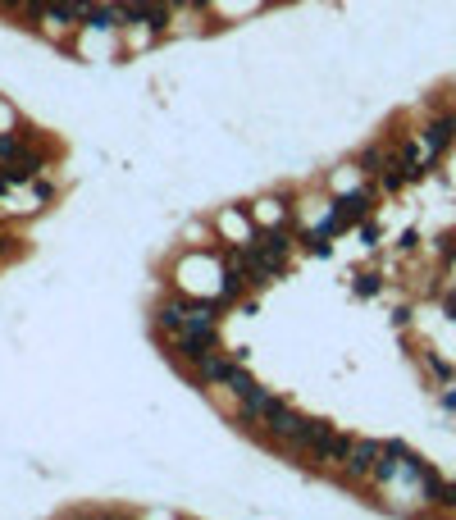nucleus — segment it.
<instances>
[{
	"label": "nucleus",
	"mask_w": 456,
	"mask_h": 520,
	"mask_svg": "<svg viewBox=\"0 0 456 520\" xmlns=\"http://www.w3.org/2000/svg\"><path fill=\"white\" fill-rule=\"evenodd\" d=\"M365 210H369V192H351V196H337L333 201V215L324 219V238H333L337 228H347V224H360L365 219Z\"/></svg>",
	"instance_id": "f257e3e1"
},
{
	"label": "nucleus",
	"mask_w": 456,
	"mask_h": 520,
	"mask_svg": "<svg viewBox=\"0 0 456 520\" xmlns=\"http://www.w3.org/2000/svg\"><path fill=\"white\" fill-rule=\"evenodd\" d=\"M379 456H383V447H379V443H369V438L351 443V452H347V475H374Z\"/></svg>",
	"instance_id": "f03ea898"
},
{
	"label": "nucleus",
	"mask_w": 456,
	"mask_h": 520,
	"mask_svg": "<svg viewBox=\"0 0 456 520\" xmlns=\"http://www.w3.org/2000/svg\"><path fill=\"white\" fill-rule=\"evenodd\" d=\"M265 424H270V433H274V438H283V443H292L297 433H301V424H306V420H301L297 411H288V406L279 401V406L270 411V420H265Z\"/></svg>",
	"instance_id": "7ed1b4c3"
},
{
	"label": "nucleus",
	"mask_w": 456,
	"mask_h": 520,
	"mask_svg": "<svg viewBox=\"0 0 456 520\" xmlns=\"http://www.w3.org/2000/svg\"><path fill=\"white\" fill-rule=\"evenodd\" d=\"M128 23H146L160 33L164 28V5L160 0H128Z\"/></svg>",
	"instance_id": "20e7f679"
},
{
	"label": "nucleus",
	"mask_w": 456,
	"mask_h": 520,
	"mask_svg": "<svg viewBox=\"0 0 456 520\" xmlns=\"http://www.w3.org/2000/svg\"><path fill=\"white\" fill-rule=\"evenodd\" d=\"M274 406H279V397H274V392H265L261 383H256L251 392H242V411H247L251 420H270Z\"/></svg>",
	"instance_id": "39448f33"
},
{
	"label": "nucleus",
	"mask_w": 456,
	"mask_h": 520,
	"mask_svg": "<svg viewBox=\"0 0 456 520\" xmlns=\"http://www.w3.org/2000/svg\"><path fill=\"white\" fill-rule=\"evenodd\" d=\"M452 132H456L452 114H447V119H434V123H429V128H424V146H429V155H443L447 146H452Z\"/></svg>",
	"instance_id": "423d86ee"
},
{
	"label": "nucleus",
	"mask_w": 456,
	"mask_h": 520,
	"mask_svg": "<svg viewBox=\"0 0 456 520\" xmlns=\"http://www.w3.org/2000/svg\"><path fill=\"white\" fill-rule=\"evenodd\" d=\"M251 247H261L265 256L283 260V256H288V247H292V242H288V233H279V228H261V233L251 238Z\"/></svg>",
	"instance_id": "0eeeda50"
},
{
	"label": "nucleus",
	"mask_w": 456,
	"mask_h": 520,
	"mask_svg": "<svg viewBox=\"0 0 456 520\" xmlns=\"http://www.w3.org/2000/svg\"><path fill=\"white\" fill-rule=\"evenodd\" d=\"M91 28H119L128 23V5H91Z\"/></svg>",
	"instance_id": "6e6552de"
},
{
	"label": "nucleus",
	"mask_w": 456,
	"mask_h": 520,
	"mask_svg": "<svg viewBox=\"0 0 456 520\" xmlns=\"http://www.w3.org/2000/svg\"><path fill=\"white\" fill-rule=\"evenodd\" d=\"M46 23H78L73 0H51V5H46Z\"/></svg>",
	"instance_id": "1a4fd4ad"
},
{
	"label": "nucleus",
	"mask_w": 456,
	"mask_h": 520,
	"mask_svg": "<svg viewBox=\"0 0 456 520\" xmlns=\"http://www.w3.org/2000/svg\"><path fill=\"white\" fill-rule=\"evenodd\" d=\"M160 324H164V329H178V333H183V324H187V306H178V302L160 306Z\"/></svg>",
	"instance_id": "9d476101"
},
{
	"label": "nucleus",
	"mask_w": 456,
	"mask_h": 520,
	"mask_svg": "<svg viewBox=\"0 0 456 520\" xmlns=\"http://www.w3.org/2000/svg\"><path fill=\"white\" fill-rule=\"evenodd\" d=\"M224 383H228V388H233V392H238V397H242V392H251V388H256V379H251V374H247V370H242V365H228Z\"/></svg>",
	"instance_id": "9b49d317"
},
{
	"label": "nucleus",
	"mask_w": 456,
	"mask_h": 520,
	"mask_svg": "<svg viewBox=\"0 0 456 520\" xmlns=\"http://www.w3.org/2000/svg\"><path fill=\"white\" fill-rule=\"evenodd\" d=\"M356 293H360V297H374V293H379V274H360V279H356Z\"/></svg>",
	"instance_id": "f8f14e48"
},
{
	"label": "nucleus",
	"mask_w": 456,
	"mask_h": 520,
	"mask_svg": "<svg viewBox=\"0 0 456 520\" xmlns=\"http://www.w3.org/2000/svg\"><path fill=\"white\" fill-rule=\"evenodd\" d=\"M10 155H19V137H0V160H10Z\"/></svg>",
	"instance_id": "ddd939ff"
},
{
	"label": "nucleus",
	"mask_w": 456,
	"mask_h": 520,
	"mask_svg": "<svg viewBox=\"0 0 456 520\" xmlns=\"http://www.w3.org/2000/svg\"><path fill=\"white\" fill-rule=\"evenodd\" d=\"M443 256H447V260L456 256V228H452V233H443Z\"/></svg>",
	"instance_id": "4468645a"
},
{
	"label": "nucleus",
	"mask_w": 456,
	"mask_h": 520,
	"mask_svg": "<svg viewBox=\"0 0 456 520\" xmlns=\"http://www.w3.org/2000/svg\"><path fill=\"white\" fill-rule=\"evenodd\" d=\"M379 160H383L379 151H365V155H360V164H365V169H379Z\"/></svg>",
	"instance_id": "2eb2a0df"
},
{
	"label": "nucleus",
	"mask_w": 456,
	"mask_h": 520,
	"mask_svg": "<svg viewBox=\"0 0 456 520\" xmlns=\"http://www.w3.org/2000/svg\"><path fill=\"white\" fill-rule=\"evenodd\" d=\"M447 315H452V320H456V297H447Z\"/></svg>",
	"instance_id": "dca6fc26"
},
{
	"label": "nucleus",
	"mask_w": 456,
	"mask_h": 520,
	"mask_svg": "<svg viewBox=\"0 0 456 520\" xmlns=\"http://www.w3.org/2000/svg\"><path fill=\"white\" fill-rule=\"evenodd\" d=\"M447 507H456V484H452V493H447Z\"/></svg>",
	"instance_id": "f3484780"
},
{
	"label": "nucleus",
	"mask_w": 456,
	"mask_h": 520,
	"mask_svg": "<svg viewBox=\"0 0 456 520\" xmlns=\"http://www.w3.org/2000/svg\"><path fill=\"white\" fill-rule=\"evenodd\" d=\"M174 5H192V0H174Z\"/></svg>",
	"instance_id": "a211bd4d"
},
{
	"label": "nucleus",
	"mask_w": 456,
	"mask_h": 520,
	"mask_svg": "<svg viewBox=\"0 0 456 520\" xmlns=\"http://www.w3.org/2000/svg\"><path fill=\"white\" fill-rule=\"evenodd\" d=\"M192 5H210V0H192Z\"/></svg>",
	"instance_id": "6ab92c4d"
},
{
	"label": "nucleus",
	"mask_w": 456,
	"mask_h": 520,
	"mask_svg": "<svg viewBox=\"0 0 456 520\" xmlns=\"http://www.w3.org/2000/svg\"><path fill=\"white\" fill-rule=\"evenodd\" d=\"M0 5H14V0H0Z\"/></svg>",
	"instance_id": "aec40b11"
},
{
	"label": "nucleus",
	"mask_w": 456,
	"mask_h": 520,
	"mask_svg": "<svg viewBox=\"0 0 456 520\" xmlns=\"http://www.w3.org/2000/svg\"><path fill=\"white\" fill-rule=\"evenodd\" d=\"M452 123H456V110H452Z\"/></svg>",
	"instance_id": "412c9836"
}]
</instances>
